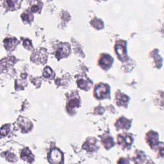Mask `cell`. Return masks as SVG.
Returning <instances> with one entry per match:
<instances>
[{
	"label": "cell",
	"instance_id": "cell-1",
	"mask_svg": "<svg viewBox=\"0 0 164 164\" xmlns=\"http://www.w3.org/2000/svg\"><path fill=\"white\" fill-rule=\"evenodd\" d=\"M49 162L51 163H60L63 160V154L58 149H53L48 156Z\"/></svg>",
	"mask_w": 164,
	"mask_h": 164
},
{
	"label": "cell",
	"instance_id": "cell-2",
	"mask_svg": "<svg viewBox=\"0 0 164 164\" xmlns=\"http://www.w3.org/2000/svg\"><path fill=\"white\" fill-rule=\"evenodd\" d=\"M71 48L70 46L67 44H60L58 45L57 52H56V57H57L58 59L65 57L69 54Z\"/></svg>",
	"mask_w": 164,
	"mask_h": 164
},
{
	"label": "cell",
	"instance_id": "cell-3",
	"mask_svg": "<svg viewBox=\"0 0 164 164\" xmlns=\"http://www.w3.org/2000/svg\"><path fill=\"white\" fill-rule=\"evenodd\" d=\"M109 93V87L106 84H100L96 87L95 89V94L97 97L101 99L107 97Z\"/></svg>",
	"mask_w": 164,
	"mask_h": 164
},
{
	"label": "cell",
	"instance_id": "cell-4",
	"mask_svg": "<svg viewBox=\"0 0 164 164\" xmlns=\"http://www.w3.org/2000/svg\"><path fill=\"white\" fill-rule=\"evenodd\" d=\"M31 60L34 62H39L40 63L44 64L46 60H47V54L46 51H39V52H35L31 56Z\"/></svg>",
	"mask_w": 164,
	"mask_h": 164
},
{
	"label": "cell",
	"instance_id": "cell-5",
	"mask_svg": "<svg viewBox=\"0 0 164 164\" xmlns=\"http://www.w3.org/2000/svg\"><path fill=\"white\" fill-rule=\"evenodd\" d=\"M112 63H113V58L108 55H104L100 60V65L104 69L110 67Z\"/></svg>",
	"mask_w": 164,
	"mask_h": 164
},
{
	"label": "cell",
	"instance_id": "cell-6",
	"mask_svg": "<svg viewBox=\"0 0 164 164\" xmlns=\"http://www.w3.org/2000/svg\"><path fill=\"white\" fill-rule=\"evenodd\" d=\"M19 126L21 128L22 132H28L31 129L32 127L31 123L25 118L19 119Z\"/></svg>",
	"mask_w": 164,
	"mask_h": 164
},
{
	"label": "cell",
	"instance_id": "cell-7",
	"mask_svg": "<svg viewBox=\"0 0 164 164\" xmlns=\"http://www.w3.org/2000/svg\"><path fill=\"white\" fill-rule=\"evenodd\" d=\"M21 157L22 160L28 162H32L34 160V157L28 148H25L22 150L21 154Z\"/></svg>",
	"mask_w": 164,
	"mask_h": 164
},
{
	"label": "cell",
	"instance_id": "cell-8",
	"mask_svg": "<svg viewBox=\"0 0 164 164\" xmlns=\"http://www.w3.org/2000/svg\"><path fill=\"white\" fill-rule=\"evenodd\" d=\"M4 47L8 51L14 49L18 44V41L16 39H7L4 41Z\"/></svg>",
	"mask_w": 164,
	"mask_h": 164
},
{
	"label": "cell",
	"instance_id": "cell-9",
	"mask_svg": "<svg viewBox=\"0 0 164 164\" xmlns=\"http://www.w3.org/2000/svg\"><path fill=\"white\" fill-rule=\"evenodd\" d=\"M83 148L88 151H93L96 149V140L95 139H91L83 145Z\"/></svg>",
	"mask_w": 164,
	"mask_h": 164
},
{
	"label": "cell",
	"instance_id": "cell-10",
	"mask_svg": "<svg viewBox=\"0 0 164 164\" xmlns=\"http://www.w3.org/2000/svg\"><path fill=\"white\" fill-rule=\"evenodd\" d=\"M115 50L118 55L120 59L124 60L126 57V46L122 45V44H118L115 47Z\"/></svg>",
	"mask_w": 164,
	"mask_h": 164
},
{
	"label": "cell",
	"instance_id": "cell-11",
	"mask_svg": "<svg viewBox=\"0 0 164 164\" xmlns=\"http://www.w3.org/2000/svg\"><path fill=\"white\" fill-rule=\"evenodd\" d=\"M148 142L152 148L154 147L158 144V135L157 133H154L153 132H150L148 135Z\"/></svg>",
	"mask_w": 164,
	"mask_h": 164
},
{
	"label": "cell",
	"instance_id": "cell-12",
	"mask_svg": "<svg viewBox=\"0 0 164 164\" xmlns=\"http://www.w3.org/2000/svg\"><path fill=\"white\" fill-rule=\"evenodd\" d=\"M130 124L131 123L129 120L125 118H121L116 124V126L121 129H128L130 127Z\"/></svg>",
	"mask_w": 164,
	"mask_h": 164
},
{
	"label": "cell",
	"instance_id": "cell-13",
	"mask_svg": "<svg viewBox=\"0 0 164 164\" xmlns=\"http://www.w3.org/2000/svg\"><path fill=\"white\" fill-rule=\"evenodd\" d=\"M103 144H104V146L106 149H110L114 146V140L112 137H107L102 140Z\"/></svg>",
	"mask_w": 164,
	"mask_h": 164
},
{
	"label": "cell",
	"instance_id": "cell-14",
	"mask_svg": "<svg viewBox=\"0 0 164 164\" xmlns=\"http://www.w3.org/2000/svg\"><path fill=\"white\" fill-rule=\"evenodd\" d=\"M43 75L45 78H49V79H53L55 76V73L53 71V70L50 67H47L44 70Z\"/></svg>",
	"mask_w": 164,
	"mask_h": 164
},
{
	"label": "cell",
	"instance_id": "cell-15",
	"mask_svg": "<svg viewBox=\"0 0 164 164\" xmlns=\"http://www.w3.org/2000/svg\"><path fill=\"white\" fill-rule=\"evenodd\" d=\"M79 101L78 100L73 99L71 100H70L69 102L68 103V105H67L68 110L75 109L76 107L79 106Z\"/></svg>",
	"mask_w": 164,
	"mask_h": 164
},
{
	"label": "cell",
	"instance_id": "cell-16",
	"mask_svg": "<svg viewBox=\"0 0 164 164\" xmlns=\"http://www.w3.org/2000/svg\"><path fill=\"white\" fill-rule=\"evenodd\" d=\"M5 3L7 4V7L9 10H14L18 8L19 4H17L19 1H7Z\"/></svg>",
	"mask_w": 164,
	"mask_h": 164
},
{
	"label": "cell",
	"instance_id": "cell-17",
	"mask_svg": "<svg viewBox=\"0 0 164 164\" xmlns=\"http://www.w3.org/2000/svg\"><path fill=\"white\" fill-rule=\"evenodd\" d=\"M119 142L121 144H123L124 142V144L126 145H131V143L132 142V139L129 136H126V137H122V136H119Z\"/></svg>",
	"mask_w": 164,
	"mask_h": 164
},
{
	"label": "cell",
	"instance_id": "cell-18",
	"mask_svg": "<svg viewBox=\"0 0 164 164\" xmlns=\"http://www.w3.org/2000/svg\"><path fill=\"white\" fill-rule=\"evenodd\" d=\"M92 25L94 27H95L96 29H101L103 27V22L101 20L97 19H94L92 21Z\"/></svg>",
	"mask_w": 164,
	"mask_h": 164
},
{
	"label": "cell",
	"instance_id": "cell-19",
	"mask_svg": "<svg viewBox=\"0 0 164 164\" xmlns=\"http://www.w3.org/2000/svg\"><path fill=\"white\" fill-rule=\"evenodd\" d=\"M21 17L23 21H25L26 22H30L33 20V19H34V17H33L32 14L28 12L23 13L21 16Z\"/></svg>",
	"mask_w": 164,
	"mask_h": 164
},
{
	"label": "cell",
	"instance_id": "cell-20",
	"mask_svg": "<svg viewBox=\"0 0 164 164\" xmlns=\"http://www.w3.org/2000/svg\"><path fill=\"white\" fill-rule=\"evenodd\" d=\"M118 104L120 105H123V103H126L128 101V98L127 96L124 94H120V96H119L118 97Z\"/></svg>",
	"mask_w": 164,
	"mask_h": 164
},
{
	"label": "cell",
	"instance_id": "cell-21",
	"mask_svg": "<svg viewBox=\"0 0 164 164\" xmlns=\"http://www.w3.org/2000/svg\"><path fill=\"white\" fill-rule=\"evenodd\" d=\"M78 85L79 87H80L82 89H87V87H88V83L86 81L83 80V79H79L78 81Z\"/></svg>",
	"mask_w": 164,
	"mask_h": 164
},
{
	"label": "cell",
	"instance_id": "cell-22",
	"mask_svg": "<svg viewBox=\"0 0 164 164\" xmlns=\"http://www.w3.org/2000/svg\"><path fill=\"white\" fill-rule=\"evenodd\" d=\"M23 45H24L25 48H26L27 49H31L32 48L31 43L29 40H25L24 41V43H23Z\"/></svg>",
	"mask_w": 164,
	"mask_h": 164
},
{
	"label": "cell",
	"instance_id": "cell-23",
	"mask_svg": "<svg viewBox=\"0 0 164 164\" xmlns=\"http://www.w3.org/2000/svg\"><path fill=\"white\" fill-rule=\"evenodd\" d=\"M7 158L10 162H14L15 160H16V157H15V155L13 153H9L8 155L7 156Z\"/></svg>",
	"mask_w": 164,
	"mask_h": 164
},
{
	"label": "cell",
	"instance_id": "cell-24",
	"mask_svg": "<svg viewBox=\"0 0 164 164\" xmlns=\"http://www.w3.org/2000/svg\"><path fill=\"white\" fill-rule=\"evenodd\" d=\"M40 7L39 6V4H34L31 8V10L32 12H37L39 10H40Z\"/></svg>",
	"mask_w": 164,
	"mask_h": 164
}]
</instances>
